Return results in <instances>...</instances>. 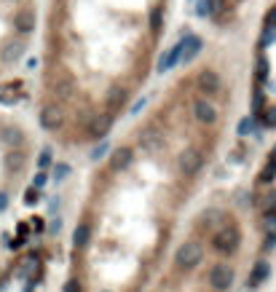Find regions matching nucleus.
<instances>
[{
  "label": "nucleus",
  "mask_w": 276,
  "mask_h": 292,
  "mask_svg": "<svg viewBox=\"0 0 276 292\" xmlns=\"http://www.w3.org/2000/svg\"><path fill=\"white\" fill-rule=\"evenodd\" d=\"M201 244L196 242H188V244H182L180 249H177V266H182V268H193V266H199V260H201Z\"/></svg>",
  "instance_id": "f257e3e1"
},
{
  "label": "nucleus",
  "mask_w": 276,
  "mask_h": 292,
  "mask_svg": "<svg viewBox=\"0 0 276 292\" xmlns=\"http://www.w3.org/2000/svg\"><path fill=\"white\" fill-rule=\"evenodd\" d=\"M239 247V231L236 228H223L220 233L215 236V249L217 252H236Z\"/></svg>",
  "instance_id": "f03ea898"
},
{
  "label": "nucleus",
  "mask_w": 276,
  "mask_h": 292,
  "mask_svg": "<svg viewBox=\"0 0 276 292\" xmlns=\"http://www.w3.org/2000/svg\"><path fill=\"white\" fill-rule=\"evenodd\" d=\"M231 282H233V273H231V268H228V266H215L209 271V284L215 290H220V292L228 290V287H231Z\"/></svg>",
  "instance_id": "7ed1b4c3"
},
{
  "label": "nucleus",
  "mask_w": 276,
  "mask_h": 292,
  "mask_svg": "<svg viewBox=\"0 0 276 292\" xmlns=\"http://www.w3.org/2000/svg\"><path fill=\"white\" fill-rule=\"evenodd\" d=\"M40 126H43L46 131H56L62 126V110L56 105H46L43 110H40Z\"/></svg>",
  "instance_id": "20e7f679"
},
{
  "label": "nucleus",
  "mask_w": 276,
  "mask_h": 292,
  "mask_svg": "<svg viewBox=\"0 0 276 292\" xmlns=\"http://www.w3.org/2000/svg\"><path fill=\"white\" fill-rule=\"evenodd\" d=\"M201 167V153L199 150H182L180 153V169L185 174H196Z\"/></svg>",
  "instance_id": "39448f33"
},
{
  "label": "nucleus",
  "mask_w": 276,
  "mask_h": 292,
  "mask_svg": "<svg viewBox=\"0 0 276 292\" xmlns=\"http://www.w3.org/2000/svg\"><path fill=\"white\" fill-rule=\"evenodd\" d=\"M110 126H113L110 116H94L91 123H89V134L94 137V140H100V137H105L107 131H110Z\"/></svg>",
  "instance_id": "423d86ee"
},
{
  "label": "nucleus",
  "mask_w": 276,
  "mask_h": 292,
  "mask_svg": "<svg viewBox=\"0 0 276 292\" xmlns=\"http://www.w3.org/2000/svg\"><path fill=\"white\" fill-rule=\"evenodd\" d=\"M14 27L22 32V35L32 32V30H35V14H32V11H27V8L19 11V14L14 16Z\"/></svg>",
  "instance_id": "0eeeda50"
},
{
  "label": "nucleus",
  "mask_w": 276,
  "mask_h": 292,
  "mask_svg": "<svg viewBox=\"0 0 276 292\" xmlns=\"http://www.w3.org/2000/svg\"><path fill=\"white\" fill-rule=\"evenodd\" d=\"M180 54H182V43H177V46H172L169 51H166L164 56L158 59V73H166V70H172V67L180 62Z\"/></svg>",
  "instance_id": "6e6552de"
},
{
  "label": "nucleus",
  "mask_w": 276,
  "mask_h": 292,
  "mask_svg": "<svg viewBox=\"0 0 276 292\" xmlns=\"http://www.w3.org/2000/svg\"><path fill=\"white\" fill-rule=\"evenodd\" d=\"M182 43V54H180V59H185V62H191V59H196L199 56V51H201V38H196V35H188L185 41H180Z\"/></svg>",
  "instance_id": "1a4fd4ad"
},
{
  "label": "nucleus",
  "mask_w": 276,
  "mask_h": 292,
  "mask_svg": "<svg viewBox=\"0 0 276 292\" xmlns=\"http://www.w3.org/2000/svg\"><path fill=\"white\" fill-rule=\"evenodd\" d=\"M199 86H201V91H206V94H217V91H220V78H217V73L204 70L199 75Z\"/></svg>",
  "instance_id": "9d476101"
},
{
  "label": "nucleus",
  "mask_w": 276,
  "mask_h": 292,
  "mask_svg": "<svg viewBox=\"0 0 276 292\" xmlns=\"http://www.w3.org/2000/svg\"><path fill=\"white\" fill-rule=\"evenodd\" d=\"M54 91L62 97V99H67V97H73V91H75V81H73L67 73H62V75H56V81H54Z\"/></svg>",
  "instance_id": "9b49d317"
},
{
  "label": "nucleus",
  "mask_w": 276,
  "mask_h": 292,
  "mask_svg": "<svg viewBox=\"0 0 276 292\" xmlns=\"http://www.w3.org/2000/svg\"><path fill=\"white\" fill-rule=\"evenodd\" d=\"M193 110H196V118H199L201 123H215L217 113H215V107H212V102H206V99H199Z\"/></svg>",
  "instance_id": "f8f14e48"
},
{
  "label": "nucleus",
  "mask_w": 276,
  "mask_h": 292,
  "mask_svg": "<svg viewBox=\"0 0 276 292\" xmlns=\"http://www.w3.org/2000/svg\"><path fill=\"white\" fill-rule=\"evenodd\" d=\"M131 164V150L129 147H118L116 153H113V158H110V167L116 169V171H121V169H126Z\"/></svg>",
  "instance_id": "ddd939ff"
},
{
  "label": "nucleus",
  "mask_w": 276,
  "mask_h": 292,
  "mask_svg": "<svg viewBox=\"0 0 276 292\" xmlns=\"http://www.w3.org/2000/svg\"><path fill=\"white\" fill-rule=\"evenodd\" d=\"M268 271H271V268H268V263H257L255 271H252V276H250V284H252V287H257V284H260L263 279L268 276Z\"/></svg>",
  "instance_id": "4468645a"
},
{
  "label": "nucleus",
  "mask_w": 276,
  "mask_h": 292,
  "mask_svg": "<svg viewBox=\"0 0 276 292\" xmlns=\"http://www.w3.org/2000/svg\"><path fill=\"white\" fill-rule=\"evenodd\" d=\"M73 244H75V247H86V244H89V225H78L75 231H73Z\"/></svg>",
  "instance_id": "2eb2a0df"
},
{
  "label": "nucleus",
  "mask_w": 276,
  "mask_h": 292,
  "mask_svg": "<svg viewBox=\"0 0 276 292\" xmlns=\"http://www.w3.org/2000/svg\"><path fill=\"white\" fill-rule=\"evenodd\" d=\"M161 24H164V8L156 5V8L151 11V30L153 32H161Z\"/></svg>",
  "instance_id": "dca6fc26"
},
{
  "label": "nucleus",
  "mask_w": 276,
  "mask_h": 292,
  "mask_svg": "<svg viewBox=\"0 0 276 292\" xmlns=\"http://www.w3.org/2000/svg\"><path fill=\"white\" fill-rule=\"evenodd\" d=\"M212 11H215V0H199L196 3V16H201V19L212 16Z\"/></svg>",
  "instance_id": "f3484780"
},
{
  "label": "nucleus",
  "mask_w": 276,
  "mask_h": 292,
  "mask_svg": "<svg viewBox=\"0 0 276 292\" xmlns=\"http://www.w3.org/2000/svg\"><path fill=\"white\" fill-rule=\"evenodd\" d=\"M22 49H25L22 43H11V46H5V51H3V62L19 59V56H22Z\"/></svg>",
  "instance_id": "a211bd4d"
},
{
  "label": "nucleus",
  "mask_w": 276,
  "mask_h": 292,
  "mask_svg": "<svg viewBox=\"0 0 276 292\" xmlns=\"http://www.w3.org/2000/svg\"><path fill=\"white\" fill-rule=\"evenodd\" d=\"M3 142H8V145H19L22 142L19 129H3Z\"/></svg>",
  "instance_id": "6ab92c4d"
},
{
  "label": "nucleus",
  "mask_w": 276,
  "mask_h": 292,
  "mask_svg": "<svg viewBox=\"0 0 276 292\" xmlns=\"http://www.w3.org/2000/svg\"><path fill=\"white\" fill-rule=\"evenodd\" d=\"M67 174H70V167H67V164H56V167H54V180L56 182H62Z\"/></svg>",
  "instance_id": "aec40b11"
},
{
  "label": "nucleus",
  "mask_w": 276,
  "mask_h": 292,
  "mask_svg": "<svg viewBox=\"0 0 276 292\" xmlns=\"http://www.w3.org/2000/svg\"><path fill=\"white\" fill-rule=\"evenodd\" d=\"M22 164H25V161H22L19 153H11V156L5 158V167H8V169H22Z\"/></svg>",
  "instance_id": "412c9836"
},
{
  "label": "nucleus",
  "mask_w": 276,
  "mask_h": 292,
  "mask_svg": "<svg viewBox=\"0 0 276 292\" xmlns=\"http://www.w3.org/2000/svg\"><path fill=\"white\" fill-rule=\"evenodd\" d=\"M252 129H255V123H252V118H250V116H247V118H241V123H239V134H241V137H247V134H250Z\"/></svg>",
  "instance_id": "4be33fe9"
},
{
  "label": "nucleus",
  "mask_w": 276,
  "mask_h": 292,
  "mask_svg": "<svg viewBox=\"0 0 276 292\" xmlns=\"http://www.w3.org/2000/svg\"><path fill=\"white\" fill-rule=\"evenodd\" d=\"M266 78H268V62L260 56L257 59V81H266Z\"/></svg>",
  "instance_id": "5701e85b"
},
{
  "label": "nucleus",
  "mask_w": 276,
  "mask_h": 292,
  "mask_svg": "<svg viewBox=\"0 0 276 292\" xmlns=\"http://www.w3.org/2000/svg\"><path fill=\"white\" fill-rule=\"evenodd\" d=\"M276 174V156H274V161L271 164H268V167L266 169H263V174H260V180L263 182H268V180H271V177Z\"/></svg>",
  "instance_id": "b1692460"
},
{
  "label": "nucleus",
  "mask_w": 276,
  "mask_h": 292,
  "mask_svg": "<svg viewBox=\"0 0 276 292\" xmlns=\"http://www.w3.org/2000/svg\"><path fill=\"white\" fill-rule=\"evenodd\" d=\"M107 153V142H100V145L94 147V150H91V158H94V161H100L102 156H105Z\"/></svg>",
  "instance_id": "393cba45"
},
{
  "label": "nucleus",
  "mask_w": 276,
  "mask_h": 292,
  "mask_svg": "<svg viewBox=\"0 0 276 292\" xmlns=\"http://www.w3.org/2000/svg\"><path fill=\"white\" fill-rule=\"evenodd\" d=\"M274 30H276V27H271V24L266 27V32H263V46H266V43H274V41H276V32H274Z\"/></svg>",
  "instance_id": "a878e982"
},
{
  "label": "nucleus",
  "mask_w": 276,
  "mask_h": 292,
  "mask_svg": "<svg viewBox=\"0 0 276 292\" xmlns=\"http://www.w3.org/2000/svg\"><path fill=\"white\" fill-rule=\"evenodd\" d=\"M121 99H124V91H118V89H110V97H107V102H110V105H118Z\"/></svg>",
  "instance_id": "bb28decb"
},
{
  "label": "nucleus",
  "mask_w": 276,
  "mask_h": 292,
  "mask_svg": "<svg viewBox=\"0 0 276 292\" xmlns=\"http://www.w3.org/2000/svg\"><path fill=\"white\" fill-rule=\"evenodd\" d=\"M38 164H40V167H49V164H51V150H43V153H40V158H38Z\"/></svg>",
  "instance_id": "cd10ccee"
},
{
  "label": "nucleus",
  "mask_w": 276,
  "mask_h": 292,
  "mask_svg": "<svg viewBox=\"0 0 276 292\" xmlns=\"http://www.w3.org/2000/svg\"><path fill=\"white\" fill-rule=\"evenodd\" d=\"M43 185H46V174H43V171H38L35 180H32V188H38V191H40Z\"/></svg>",
  "instance_id": "c85d7f7f"
},
{
  "label": "nucleus",
  "mask_w": 276,
  "mask_h": 292,
  "mask_svg": "<svg viewBox=\"0 0 276 292\" xmlns=\"http://www.w3.org/2000/svg\"><path fill=\"white\" fill-rule=\"evenodd\" d=\"M266 249H271V247H276V231H268V236H266V244H263Z\"/></svg>",
  "instance_id": "c756f323"
},
{
  "label": "nucleus",
  "mask_w": 276,
  "mask_h": 292,
  "mask_svg": "<svg viewBox=\"0 0 276 292\" xmlns=\"http://www.w3.org/2000/svg\"><path fill=\"white\" fill-rule=\"evenodd\" d=\"M25 198H27L25 204H35V198H38V188H30V191L25 193Z\"/></svg>",
  "instance_id": "7c9ffc66"
},
{
  "label": "nucleus",
  "mask_w": 276,
  "mask_h": 292,
  "mask_svg": "<svg viewBox=\"0 0 276 292\" xmlns=\"http://www.w3.org/2000/svg\"><path fill=\"white\" fill-rule=\"evenodd\" d=\"M266 126H276V107H271L266 113Z\"/></svg>",
  "instance_id": "2f4dec72"
},
{
  "label": "nucleus",
  "mask_w": 276,
  "mask_h": 292,
  "mask_svg": "<svg viewBox=\"0 0 276 292\" xmlns=\"http://www.w3.org/2000/svg\"><path fill=\"white\" fill-rule=\"evenodd\" d=\"M65 292H80V284L75 282V279H70V282L65 284Z\"/></svg>",
  "instance_id": "473e14b6"
},
{
  "label": "nucleus",
  "mask_w": 276,
  "mask_h": 292,
  "mask_svg": "<svg viewBox=\"0 0 276 292\" xmlns=\"http://www.w3.org/2000/svg\"><path fill=\"white\" fill-rule=\"evenodd\" d=\"M252 107H255V113H257V110H260V107H263V94H260V91H257V94H255V102H252Z\"/></svg>",
  "instance_id": "72a5a7b5"
},
{
  "label": "nucleus",
  "mask_w": 276,
  "mask_h": 292,
  "mask_svg": "<svg viewBox=\"0 0 276 292\" xmlns=\"http://www.w3.org/2000/svg\"><path fill=\"white\" fill-rule=\"evenodd\" d=\"M8 207V193H0V212Z\"/></svg>",
  "instance_id": "f704fd0d"
},
{
  "label": "nucleus",
  "mask_w": 276,
  "mask_h": 292,
  "mask_svg": "<svg viewBox=\"0 0 276 292\" xmlns=\"http://www.w3.org/2000/svg\"><path fill=\"white\" fill-rule=\"evenodd\" d=\"M266 222H268V228H274V231H276V215H268Z\"/></svg>",
  "instance_id": "c9c22d12"
},
{
  "label": "nucleus",
  "mask_w": 276,
  "mask_h": 292,
  "mask_svg": "<svg viewBox=\"0 0 276 292\" xmlns=\"http://www.w3.org/2000/svg\"><path fill=\"white\" fill-rule=\"evenodd\" d=\"M268 24H271V27H276V8L271 11V16H268Z\"/></svg>",
  "instance_id": "e433bc0d"
}]
</instances>
